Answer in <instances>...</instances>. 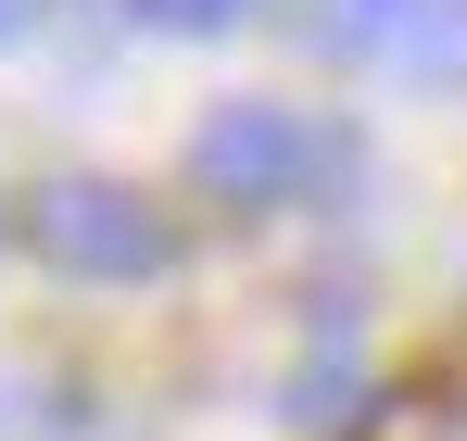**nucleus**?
Returning <instances> with one entry per match:
<instances>
[{"instance_id": "1", "label": "nucleus", "mask_w": 467, "mask_h": 441, "mask_svg": "<svg viewBox=\"0 0 467 441\" xmlns=\"http://www.w3.org/2000/svg\"><path fill=\"white\" fill-rule=\"evenodd\" d=\"M328 164H341V139H328L316 114H291V101H228V114L190 139V177H202L215 202H304Z\"/></svg>"}, {"instance_id": "2", "label": "nucleus", "mask_w": 467, "mask_h": 441, "mask_svg": "<svg viewBox=\"0 0 467 441\" xmlns=\"http://www.w3.org/2000/svg\"><path fill=\"white\" fill-rule=\"evenodd\" d=\"M38 252L51 265H77V278H152L164 265V215L140 190H114V177H64V190H38Z\"/></svg>"}, {"instance_id": "3", "label": "nucleus", "mask_w": 467, "mask_h": 441, "mask_svg": "<svg viewBox=\"0 0 467 441\" xmlns=\"http://www.w3.org/2000/svg\"><path fill=\"white\" fill-rule=\"evenodd\" d=\"M341 51H379V64H467V0H341L328 13Z\"/></svg>"}, {"instance_id": "4", "label": "nucleus", "mask_w": 467, "mask_h": 441, "mask_svg": "<svg viewBox=\"0 0 467 441\" xmlns=\"http://www.w3.org/2000/svg\"><path fill=\"white\" fill-rule=\"evenodd\" d=\"M127 13H140V26H177V38H202V26H228L240 0H127Z\"/></svg>"}, {"instance_id": "5", "label": "nucleus", "mask_w": 467, "mask_h": 441, "mask_svg": "<svg viewBox=\"0 0 467 441\" xmlns=\"http://www.w3.org/2000/svg\"><path fill=\"white\" fill-rule=\"evenodd\" d=\"M64 441H101V429H88V416H77V404H64Z\"/></svg>"}, {"instance_id": "6", "label": "nucleus", "mask_w": 467, "mask_h": 441, "mask_svg": "<svg viewBox=\"0 0 467 441\" xmlns=\"http://www.w3.org/2000/svg\"><path fill=\"white\" fill-rule=\"evenodd\" d=\"M13 26H26V0H0V38H13Z\"/></svg>"}]
</instances>
